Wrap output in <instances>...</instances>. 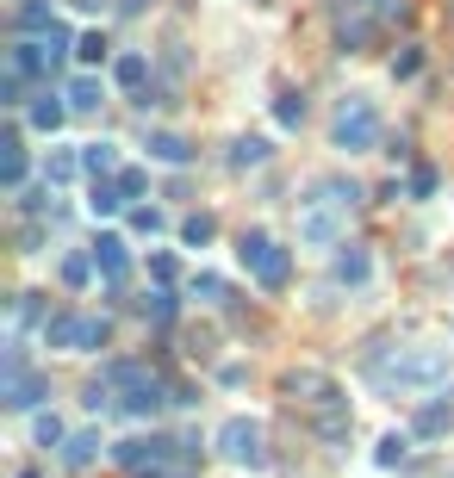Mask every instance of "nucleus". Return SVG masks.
Here are the masks:
<instances>
[{
    "mask_svg": "<svg viewBox=\"0 0 454 478\" xmlns=\"http://www.w3.org/2000/svg\"><path fill=\"white\" fill-rule=\"evenodd\" d=\"M94 211H119V193L112 187H94Z\"/></svg>",
    "mask_w": 454,
    "mask_h": 478,
    "instance_id": "f3484780",
    "label": "nucleus"
},
{
    "mask_svg": "<svg viewBox=\"0 0 454 478\" xmlns=\"http://www.w3.org/2000/svg\"><path fill=\"white\" fill-rule=\"evenodd\" d=\"M94 174H106V168H119V156H112V143H88V156H81Z\"/></svg>",
    "mask_w": 454,
    "mask_h": 478,
    "instance_id": "9b49d317",
    "label": "nucleus"
},
{
    "mask_svg": "<svg viewBox=\"0 0 454 478\" xmlns=\"http://www.w3.org/2000/svg\"><path fill=\"white\" fill-rule=\"evenodd\" d=\"M218 447H224V460H237V466H255V460H262V429L237 416V422H224Z\"/></svg>",
    "mask_w": 454,
    "mask_h": 478,
    "instance_id": "f03ea898",
    "label": "nucleus"
},
{
    "mask_svg": "<svg viewBox=\"0 0 454 478\" xmlns=\"http://www.w3.org/2000/svg\"><path fill=\"white\" fill-rule=\"evenodd\" d=\"M262 156H268V143H262V137H237V149H231V162H237V168H243V162H262Z\"/></svg>",
    "mask_w": 454,
    "mask_h": 478,
    "instance_id": "9d476101",
    "label": "nucleus"
},
{
    "mask_svg": "<svg viewBox=\"0 0 454 478\" xmlns=\"http://www.w3.org/2000/svg\"><path fill=\"white\" fill-rule=\"evenodd\" d=\"M32 125H37V131H57V125H63V106H57L50 94H44V100L32 106Z\"/></svg>",
    "mask_w": 454,
    "mask_h": 478,
    "instance_id": "6e6552de",
    "label": "nucleus"
},
{
    "mask_svg": "<svg viewBox=\"0 0 454 478\" xmlns=\"http://www.w3.org/2000/svg\"><path fill=\"white\" fill-rule=\"evenodd\" d=\"M150 156L156 162H187V143L181 137H150Z\"/></svg>",
    "mask_w": 454,
    "mask_h": 478,
    "instance_id": "0eeeda50",
    "label": "nucleus"
},
{
    "mask_svg": "<svg viewBox=\"0 0 454 478\" xmlns=\"http://www.w3.org/2000/svg\"><path fill=\"white\" fill-rule=\"evenodd\" d=\"M100 56H106V37H100V32H81V37H75V63H88V68H94Z\"/></svg>",
    "mask_w": 454,
    "mask_h": 478,
    "instance_id": "39448f33",
    "label": "nucleus"
},
{
    "mask_svg": "<svg viewBox=\"0 0 454 478\" xmlns=\"http://www.w3.org/2000/svg\"><path fill=\"white\" fill-rule=\"evenodd\" d=\"M374 137H380V112H374L367 100H349L343 118H336V143H343V149H367Z\"/></svg>",
    "mask_w": 454,
    "mask_h": 478,
    "instance_id": "f257e3e1",
    "label": "nucleus"
},
{
    "mask_svg": "<svg viewBox=\"0 0 454 478\" xmlns=\"http://www.w3.org/2000/svg\"><path fill=\"white\" fill-rule=\"evenodd\" d=\"M336 273H343V280H367V255H343Z\"/></svg>",
    "mask_w": 454,
    "mask_h": 478,
    "instance_id": "ddd939ff",
    "label": "nucleus"
},
{
    "mask_svg": "<svg viewBox=\"0 0 454 478\" xmlns=\"http://www.w3.org/2000/svg\"><path fill=\"white\" fill-rule=\"evenodd\" d=\"M112 75H119L125 87H138L143 75H150V63H143V56H119V68H112Z\"/></svg>",
    "mask_w": 454,
    "mask_h": 478,
    "instance_id": "f8f14e48",
    "label": "nucleus"
},
{
    "mask_svg": "<svg viewBox=\"0 0 454 478\" xmlns=\"http://www.w3.org/2000/svg\"><path fill=\"white\" fill-rule=\"evenodd\" d=\"M100 100H106L100 75H75V81H69V106H75V112H94Z\"/></svg>",
    "mask_w": 454,
    "mask_h": 478,
    "instance_id": "20e7f679",
    "label": "nucleus"
},
{
    "mask_svg": "<svg viewBox=\"0 0 454 478\" xmlns=\"http://www.w3.org/2000/svg\"><path fill=\"white\" fill-rule=\"evenodd\" d=\"M119 460H125V466H143V460H162V442H125V447H119Z\"/></svg>",
    "mask_w": 454,
    "mask_h": 478,
    "instance_id": "423d86ee",
    "label": "nucleus"
},
{
    "mask_svg": "<svg viewBox=\"0 0 454 478\" xmlns=\"http://www.w3.org/2000/svg\"><path fill=\"white\" fill-rule=\"evenodd\" d=\"M418 68H423V56H418V50H405V56L392 63V75H418Z\"/></svg>",
    "mask_w": 454,
    "mask_h": 478,
    "instance_id": "dca6fc26",
    "label": "nucleus"
},
{
    "mask_svg": "<svg viewBox=\"0 0 454 478\" xmlns=\"http://www.w3.org/2000/svg\"><path fill=\"white\" fill-rule=\"evenodd\" d=\"M119 249H125V242H112V237H106L100 249H94V261H100V268L112 273V280H119V273H125V255H119Z\"/></svg>",
    "mask_w": 454,
    "mask_h": 478,
    "instance_id": "1a4fd4ad",
    "label": "nucleus"
},
{
    "mask_svg": "<svg viewBox=\"0 0 454 478\" xmlns=\"http://www.w3.org/2000/svg\"><path fill=\"white\" fill-rule=\"evenodd\" d=\"M243 261H255V273H262L268 286L286 280V255H274V242L268 237H243Z\"/></svg>",
    "mask_w": 454,
    "mask_h": 478,
    "instance_id": "7ed1b4c3",
    "label": "nucleus"
},
{
    "mask_svg": "<svg viewBox=\"0 0 454 478\" xmlns=\"http://www.w3.org/2000/svg\"><path fill=\"white\" fill-rule=\"evenodd\" d=\"M299 118H305V100L286 94V100H280V125H299Z\"/></svg>",
    "mask_w": 454,
    "mask_h": 478,
    "instance_id": "4468645a",
    "label": "nucleus"
},
{
    "mask_svg": "<svg viewBox=\"0 0 454 478\" xmlns=\"http://www.w3.org/2000/svg\"><path fill=\"white\" fill-rule=\"evenodd\" d=\"M88 453H94V435H75V442H69V466H81Z\"/></svg>",
    "mask_w": 454,
    "mask_h": 478,
    "instance_id": "2eb2a0df",
    "label": "nucleus"
}]
</instances>
